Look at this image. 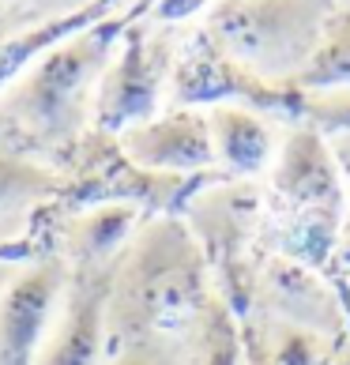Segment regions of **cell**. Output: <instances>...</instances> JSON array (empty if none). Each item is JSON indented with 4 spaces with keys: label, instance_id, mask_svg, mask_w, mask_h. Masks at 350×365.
Instances as JSON below:
<instances>
[{
    "label": "cell",
    "instance_id": "cell-1",
    "mask_svg": "<svg viewBox=\"0 0 350 365\" xmlns=\"http://www.w3.org/2000/svg\"><path fill=\"white\" fill-rule=\"evenodd\" d=\"M211 297V267L196 234L173 215H155L110 272V346L132 339L185 343Z\"/></svg>",
    "mask_w": 350,
    "mask_h": 365
},
{
    "label": "cell",
    "instance_id": "cell-2",
    "mask_svg": "<svg viewBox=\"0 0 350 365\" xmlns=\"http://www.w3.org/2000/svg\"><path fill=\"white\" fill-rule=\"evenodd\" d=\"M136 16L140 11L128 8L125 16H110L46 49L0 94V120H8L38 147L68 143L87 125V117H94L98 79L110 68L120 34Z\"/></svg>",
    "mask_w": 350,
    "mask_h": 365
},
{
    "label": "cell",
    "instance_id": "cell-3",
    "mask_svg": "<svg viewBox=\"0 0 350 365\" xmlns=\"http://www.w3.org/2000/svg\"><path fill=\"white\" fill-rule=\"evenodd\" d=\"M324 23V0H219L204 19V38L260 79H298L320 49Z\"/></svg>",
    "mask_w": 350,
    "mask_h": 365
},
{
    "label": "cell",
    "instance_id": "cell-4",
    "mask_svg": "<svg viewBox=\"0 0 350 365\" xmlns=\"http://www.w3.org/2000/svg\"><path fill=\"white\" fill-rule=\"evenodd\" d=\"M173 42L170 34L151 31V23H128L120 34L110 68L94 91V125L105 132H125L151 120L163 102L166 79L173 76Z\"/></svg>",
    "mask_w": 350,
    "mask_h": 365
},
{
    "label": "cell",
    "instance_id": "cell-5",
    "mask_svg": "<svg viewBox=\"0 0 350 365\" xmlns=\"http://www.w3.org/2000/svg\"><path fill=\"white\" fill-rule=\"evenodd\" d=\"M72 267L57 252L31 256L0 297V365H34L46 335L57 320Z\"/></svg>",
    "mask_w": 350,
    "mask_h": 365
},
{
    "label": "cell",
    "instance_id": "cell-6",
    "mask_svg": "<svg viewBox=\"0 0 350 365\" xmlns=\"http://www.w3.org/2000/svg\"><path fill=\"white\" fill-rule=\"evenodd\" d=\"M272 185L287 204L305 211L324 234L335 237L346 207V181L316 125H298L287 136L272 170Z\"/></svg>",
    "mask_w": 350,
    "mask_h": 365
},
{
    "label": "cell",
    "instance_id": "cell-7",
    "mask_svg": "<svg viewBox=\"0 0 350 365\" xmlns=\"http://www.w3.org/2000/svg\"><path fill=\"white\" fill-rule=\"evenodd\" d=\"M252 305L272 320L298 324L328 339L346 335V305L316 275V267L298 256H267L252 279Z\"/></svg>",
    "mask_w": 350,
    "mask_h": 365
},
{
    "label": "cell",
    "instance_id": "cell-8",
    "mask_svg": "<svg viewBox=\"0 0 350 365\" xmlns=\"http://www.w3.org/2000/svg\"><path fill=\"white\" fill-rule=\"evenodd\" d=\"M110 272L113 267H76L64 305L38 350L34 365H105L110 358Z\"/></svg>",
    "mask_w": 350,
    "mask_h": 365
},
{
    "label": "cell",
    "instance_id": "cell-9",
    "mask_svg": "<svg viewBox=\"0 0 350 365\" xmlns=\"http://www.w3.org/2000/svg\"><path fill=\"white\" fill-rule=\"evenodd\" d=\"M117 151L147 173L188 178V173H200L215 162V140L207 113L173 110L166 117H151L143 125L125 128L117 136Z\"/></svg>",
    "mask_w": 350,
    "mask_h": 365
},
{
    "label": "cell",
    "instance_id": "cell-10",
    "mask_svg": "<svg viewBox=\"0 0 350 365\" xmlns=\"http://www.w3.org/2000/svg\"><path fill=\"white\" fill-rule=\"evenodd\" d=\"M143 207L128 204V200H102V204H87L76 215L61 222L57 234V252L64 264L72 267H113L120 252L132 245V237L143 226Z\"/></svg>",
    "mask_w": 350,
    "mask_h": 365
},
{
    "label": "cell",
    "instance_id": "cell-11",
    "mask_svg": "<svg viewBox=\"0 0 350 365\" xmlns=\"http://www.w3.org/2000/svg\"><path fill=\"white\" fill-rule=\"evenodd\" d=\"M211 140H215V162H222L230 173H260L272 158V132L267 125L245 110V106H211L207 110Z\"/></svg>",
    "mask_w": 350,
    "mask_h": 365
},
{
    "label": "cell",
    "instance_id": "cell-12",
    "mask_svg": "<svg viewBox=\"0 0 350 365\" xmlns=\"http://www.w3.org/2000/svg\"><path fill=\"white\" fill-rule=\"evenodd\" d=\"M61 192V178L46 162L0 147V234L23 226Z\"/></svg>",
    "mask_w": 350,
    "mask_h": 365
},
{
    "label": "cell",
    "instance_id": "cell-13",
    "mask_svg": "<svg viewBox=\"0 0 350 365\" xmlns=\"http://www.w3.org/2000/svg\"><path fill=\"white\" fill-rule=\"evenodd\" d=\"M110 16H113V0H94V4L72 11V16L46 19V23H38V26H31V31L16 34V38H4V42H0V94L16 83L46 49H53L57 42H64V38L87 31V26L110 19Z\"/></svg>",
    "mask_w": 350,
    "mask_h": 365
},
{
    "label": "cell",
    "instance_id": "cell-14",
    "mask_svg": "<svg viewBox=\"0 0 350 365\" xmlns=\"http://www.w3.org/2000/svg\"><path fill=\"white\" fill-rule=\"evenodd\" d=\"M188 361L192 365H241V339H237V317L219 294L207 302L204 317L185 339Z\"/></svg>",
    "mask_w": 350,
    "mask_h": 365
},
{
    "label": "cell",
    "instance_id": "cell-15",
    "mask_svg": "<svg viewBox=\"0 0 350 365\" xmlns=\"http://www.w3.org/2000/svg\"><path fill=\"white\" fill-rule=\"evenodd\" d=\"M302 91H335L350 87V8L331 11L324 23V38L305 72L294 79Z\"/></svg>",
    "mask_w": 350,
    "mask_h": 365
},
{
    "label": "cell",
    "instance_id": "cell-16",
    "mask_svg": "<svg viewBox=\"0 0 350 365\" xmlns=\"http://www.w3.org/2000/svg\"><path fill=\"white\" fill-rule=\"evenodd\" d=\"M335 343L339 339H328V335H320V331L264 317L260 350H264L267 365H328Z\"/></svg>",
    "mask_w": 350,
    "mask_h": 365
},
{
    "label": "cell",
    "instance_id": "cell-17",
    "mask_svg": "<svg viewBox=\"0 0 350 365\" xmlns=\"http://www.w3.org/2000/svg\"><path fill=\"white\" fill-rule=\"evenodd\" d=\"M105 365H192L188 350L177 339H132L110 346Z\"/></svg>",
    "mask_w": 350,
    "mask_h": 365
},
{
    "label": "cell",
    "instance_id": "cell-18",
    "mask_svg": "<svg viewBox=\"0 0 350 365\" xmlns=\"http://www.w3.org/2000/svg\"><path fill=\"white\" fill-rule=\"evenodd\" d=\"M204 4H211V0H151V8L143 11H147V23H181L196 16Z\"/></svg>",
    "mask_w": 350,
    "mask_h": 365
},
{
    "label": "cell",
    "instance_id": "cell-19",
    "mask_svg": "<svg viewBox=\"0 0 350 365\" xmlns=\"http://www.w3.org/2000/svg\"><path fill=\"white\" fill-rule=\"evenodd\" d=\"M11 4H19V8H26L31 16H38V19H61V16H72V11H79V8H87V4H94V0H11Z\"/></svg>",
    "mask_w": 350,
    "mask_h": 365
},
{
    "label": "cell",
    "instance_id": "cell-20",
    "mask_svg": "<svg viewBox=\"0 0 350 365\" xmlns=\"http://www.w3.org/2000/svg\"><path fill=\"white\" fill-rule=\"evenodd\" d=\"M38 23H42V19L31 16L26 8L11 4V0H0V42H4V38H16L23 31H31V26H38Z\"/></svg>",
    "mask_w": 350,
    "mask_h": 365
},
{
    "label": "cell",
    "instance_id": "cell-21",
    "mask_svg": "<svg viewBox=\"0 0 350 365\" xmlns=\"http://www.w3.org/2000/svg\"><path fill=\"white\" fill-rule=\"evenodd\" d=\"M26 260H31V256H23V252H0V297L8 294V287L16 282V275L23 272Z\"/></svg>",
    "mask_w": 350,
    "mask_h": 365
},
{
    "label": "cell",
    "instance_id": "cell-22",
    "mask_svg": "<svg viewBox=\"0 0 350 365\" xmlns=\"http://www.w3.org/2000/svg\"><path fill=\"white\" fill-rule=\"evenodd\" d=\"M331 155H335V162H339V170H343V181L350 185V128L339 132V140H335Z\"/></svg>",
    "mask_w": 350,
    "mask_h": 365
},
{
    "label": "cell",
    "instance_id": "cell-23",
    "mask_svg": "<svg viewBox=\"0 0 350 365\" xmlns=\"http://www.w3.org/2000/svg\"><path fill=\"white\" fill-rule=\"evenodd\" d=\"M328 365H350V331L343 335L339 343H335V350H331V358H328Z\"/></svg>",
    "mask_w": 350,
    "mask_h": 365
},
{
    "label": "cell",
    "instance_id": "cell-24",
    "mask_svg": "<svg viewBox=\"0 0 350 365\" xmlns=\"http://www.w3.org/2000/svg\"><path fill=\"white\" fill-rule=\"evenodd\" d=\"M128 4L136 8V11H143V4H151V0H128Z\"/></svg>",
    "mask_w": 350,
    "mask_h": 365
}]
</instances>
